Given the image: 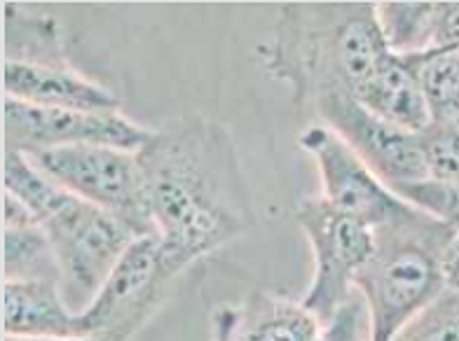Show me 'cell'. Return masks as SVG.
Returning <instances> with one entry per match:
<instances>
[{"label": "cell", "instance_id": "cell-13", "mask_svg": "<svg viewBox=\"0 0 459 341\" xmlns=\"http://www.w3.org/2000/svg\"><path fill=\"white\" fill-rule=\"evenodd\" d=\"M354 98L375 117L392 122L405 132L422 133L431 124L429 106L412 55H396L389 49L368 80L354 91Z\"/></svg>", "mask_w": 459, "mask_h": 341}, {"label": "cell", "instance_id": "cell-4", "mask_svg": "<svg viewBox=\"0 0 459 341\" xmlns=\"http://www.w3.org/2000/svg\"><path fill=\"white\" fill-rule=\"evenodd\" d=\"M370 260L354 286L370 323V341H392L412 316L446 290L443 260L455 229L417 210L408 220L380 229Z\"/></svg>", "mask_w": 459, "mask_h": 341}, {"label": "cell", "instance_id": "cell-22", "mask_svg": "<svg viewBox=\"0 0 459 341\" xmlns=\"http://www.w3.org/2000/svg\"><path fill=\"white\" fill-rule=\"evenodd\" d=\"M5 341H108L101 337H5Z\"/></svg>", "mask_w": 459, "mask_h": 341}, {"label": "cell", "instance_id": "cell-1", "mask_svg": "<svg viewBox=\"0 0 459 341\" xmlns=\"http://www.w3.org/2000/svg\"><path fill=\"white\" fill-rule=\"evenodd\" d=\"M136 155L155 236L174 276L255 222L235 143L216 120L193 115L167 122Z\"/></svg>", "mask_w": 459, "mask_h": 341}, {"label": "cell", "instance_id": "cell-16", "mask_svg": "<svg viewBox=\"0 0 459 341\" xmlns=\"http://www.w3.org/2000/svg\"><path fill=\"white\" fill-rule=\"evenodd\" d=\"M3 267L5 281H55L61 283L59 262L48 234L38 225L17 197L5 192L3 201Z\"/></svg>", "mask_w": 459, "mask_h": 341}, {"label": "cell", "instance_id": "cell-20", "mask_svg": "<svg viewBox=\"0 0 459 341\" xmlns=\"http://www.w3.org/2000/svg\"><path fill=\"white\" fill-rule=\"evenodd\" d=\"M420 138L429 178L459 180V120L431 122Z\"/></svg>", "mask_w": 459, "mask_h": 341}, {"label": "cell", "instance_id": "cell-2", "mask_svg": "<svg viewBox=\"0 0 459 341\" xmlns=\"http://www.w3.org/2000/svg\"><path fill=\"white\" fill-rule=\"evenodd\" d=\"M387 52L375 3H284L273 40L255 56L289 84L296 106H315L324 96H354Z\"/></svg>", "mask_w": 459, "mask_h": 341}, {"label": "cell", "instance_id": "cell-15", "mask_svg": "<svg viewBox=\"0 0 459 341\" xmlns=\"http://www.w3.org/2000/svg\"><path fill=\"white\" fill-rule=\"evenodd\" d=\"M389 49L424 55L459 47V3H375Z\"/></svg>", "mask_w": 459, "mask_h": 341}, {"label": "cell", "instance_id": "cell-7", "mask_svg": "<svg viewBox=\"0 0 459 341\" xmlns=\"http://www.w3.org/2000/svg\"><path fill=\"white\" fill-rule=\"evenodd\" d=\"M171 278L158 236H136L97 297L80 313L82 337L129 341L158 311Z\"/></svg>", "mask_w": 459, "mask_h": 341}, {"label": "cell", "instance_id": "cell-11", "mask_svg": "<svg viewBox=\"0 0 459 341\" xmlns=\"http://www.w3.org/2000/svg\"><path fill=\"white\" fill-rule=\"evenodd\" d=\"M7 98L68 110H117L120 101L106 87L80 75L66 64L36 59H7L3 71Z\"/></svg>", "mask_w": 459, "mask_h": 341}, {"label": "cell", "instance_id": "cell-9", "mask_svg": "<svg viewBox=\"0 0 459 341\" xmlns=\"http://www.w3.org/2000/svg\"><path fill=\"white\" fill-rule=\"evenodd\" d=\"M155 129L134 124L117 110L40 108L5 98L7 150L38 152L73 145H106L141 152Z\"/></svg>", "mask_w": 459, "mask_h": 341}, {"label": "cell", "instance_id": "cell-21", "mask_svg": "<svg viewBox=\"0 0 459 341\" xmlns=\"http://www.w3.org/2000/svg\"><path fill=\"white\" fill-rule=\"evenodd\" d=\"M443 274H446V287H453L459 293V234H455V239L447 246L446 260H443Z\"/></svg>", "mask_w": 459, "mask_h": 341}, {"label": "cell", "instance_id": "cell-8", "mask_svg": "<svg viewBox=\"0 0 459 341\" xmlns=\"http://www.w3.org/2000/svg\"><path fill=\"white\" fill-rule=\"evenodd\" d=\"M300 145L319 168L321 199L344 216L357 217L359 222L380 232L417 213L415 206L396 197L328 126L319 124L305 129Z\"/></svg>", "mask_w": 459, "mask_h": 341}, {"label": "cell", "instance_id": "cell-14", "mask_svg": "<svg viewBox=\"0 0 459 341\" xmlns=\"http://www.w3.org/2000/svg\"><path fill=\"white\" fill-rule=\"evenodd\" d=\"M3 323L5 337H82L80 313L55 281H5Z\"/></svg>", "mask_w": 459, "mask_h": 341}, {"label": "cell", "instance_id": "cell-5", "mask_svg": "<svg viewBox=\"0 0 459 341\" xmlns=\"http://www.w3.org/2000/svg\"><path fill=\"white\" fill-rule=\"evenodd\" d=\"M296 220L307 234L315 252V276L300 304L319 320L326 337L351 316L359 269L368 262L377 246V234L368 225L333 209L321 197L305 199L296 210Z\"/></svg>", "mask_w": 459, "mask_h": 341}, {"label": "cell", "instance_id": "cell-19", "mask_svg": "<svg viewBox=\"0 0 459 341\" xmlns=\"http://www.w3.org/2000/svg\"><path fill=\"white\" fill-rule=\"evenodd\" d=\"M396 197L459 234V180L427 178L392 187Z\"/></svg>", "mask_w": 459, "mask_h": 341}, {"label": "cell", "instance_id": "cell-17", "mask_svg": "<svg viewBox=\"0 0 459 341\" xmlns=\"http://www.w3.org/2000/svg\"><path fill=\"white\" fill-rule=\"evenodd\" d=\"M431 122L459 120V47L412 55Z\"/></svg>", "mask_w": 459, "mask_h": 341}, {"label": "cell", "instance_id": "cell-12", "mask_svg": "<svg viewBox=\"0 0 459 341\" xmlns=\"http://www.w3.org/2000/svg\"><path fill=\"white\" fill-rule=\"evenodd\" d=\"M212 341H328L326 332L300 302L267 293L213 313Z\"/></svg>", "mask_w": 459, "mask_h": 341}, {"label": "cell", "instance_id": "cell-18", "mask_svg": "<svg viewBox=\"0 0 459 341\" xmlns=\"http://www.w3.org/2000/svg\"><path fill=\"white\" fill-rule=\"evenodd\" d=\"M392 341H459V293L446 287Z\"/></svg>", "mask_w": 459, "mask_h": 341}, {"label": "cell", "instance_id": "cell-3", "mask_svg": "<svg viewBox=\"0 0 459 341\" xmlns=\"http://www.w3.org/2000/svg\"><path fill=\"white\" fill-rule=\"evenodd\" d=\"M3 174L5 192L30 210L55 248L64 300L82 313L136 236L117 217L45 175L24 152L7 150Z\"/></svg>", "mask_w": 459, "mask_h": 341}, {"label": "cell", "instance_id": "cell-6", "mask_svg": "<svg viewBox=\"0 0 459 341\" xmlns=\"http://www.w3.org/2000/svg\"><path fill=\"white\" fill-rule=\"evenodd\" d=\"M26 157L71 194L117 217L134 236L155 234L136 152L106 145H73L29 152Z\"/></svg>", "mask_w": 459, "mask_h": 341}, {"label": "cell", "instance_id": "cell-10", "mask_svg": "<svg viewBox=\"0 0 459 341\" xmlns=\"http://www.w3.org/2000/svg\"><path fill=\"white\" fill-rule=\"evenodd\" d=\"M312 108L389 190L429 178L420 133L375 117L350 94L324 96Z\"/></svg>", "mask_w": 459, "mask_h": 341}]
</instances>
